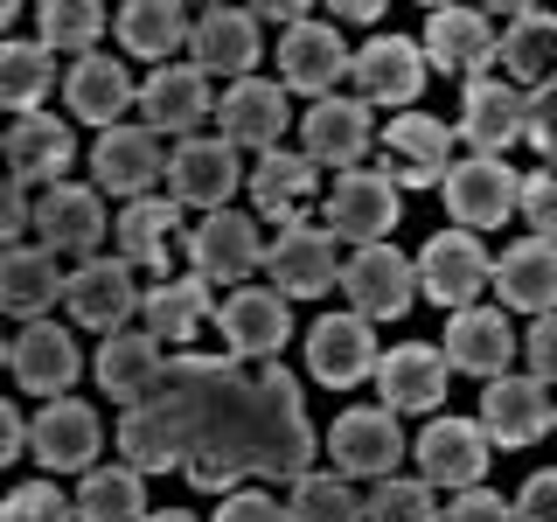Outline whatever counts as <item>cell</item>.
<instances>
[{
	"mask_svg": "<svg viewBox=\"0 0 557 522\" xmlns=\"http://www.w3.org/2000/svg\"><path fill=\"white\" fill-rule=\"evenodd\" d=\"M63 286L70 278L57 272V251H49V244H14V251L0 258V307H8L22 327L42 321V313L63 300Z\"/></svg>",
	"mask_w": 557,
	"mask_h": 522,
	"instance_id": "cell-35",
	"label": "cell"
},
{
	"mask_svg": "<svg viewBox=\"0 0 557 522\" xmlns=\"http://www.w3.org/2000/svg\"><path fill=\"white\" fill-rule=\"evenodd\" d=\"M530 147L544 153V161H557V84L530 91Z\"/></svg>",
	"mask_w": 557,
	"mask_h": 522,
	"instance_id": "cell-50",
	"label": "cell"
},
{
	"mask_svg": "<svg viewBox=\"0 0 557 522\" xmlns=\"http://www.w3.org/2000/svg\"><path fill=\"white\" fill-rule=\"evenodd\" d=\"M516 522H557V467H536L516 495Z\"/></svg>",
	"mask_w": 557,
	"mask_h": 522,
	"instance_id": "cell-48",
	"label": "cell"
},
{
	"mask_svg": "<svg viewBox=\"0 0 557 522\" xmlns=\"http://www.w3.org/2000/svg\"><path fill=\"white\" fill-rule=\"evenodd\" d=\"M209 293H216V286L196 278V272H188V278H161V286L147 293V307H139V313H147V335H161L174 348L196 341L202 321H216V300H209Z\"/></svg>",
	"mask_w": 557,
	"mask_h": 522,
	"instance_id": "cell-39",
	"label": "cell"
},
{
	"mask_svg": "<svg viewBox=\"0 0 557 522\" xmlns=\"http://www.w3.org/2000/svg\"><path fill=\"white\" fill-rule=\"evenodd\" d=\"M63 307H70V321L91 327V335H126V321L147 307V293L133 286V265H126V258H104L98 251V258H84V265L70 272Z\"/></svg>",
	"mask_w": 557,
	"mask_h": 522,
	"instance_id": "cell-7",
	"label": "cell"
},
{
	"mask_svg": "<svg viewBox=\"0 0 557 522\" xmlns=\"http://www.w3.org/2000/svg\"><path fill=\"white\" fill-rule=\"evenodd\" d=\"M440 522H516V501H502L495 487H467V495L446 501Z\"/></svg>",
	"mask_w": 557,
	"mask_h": 522,
	"instance_id": "cell-47",
	"label": "cell"
},
{
	"mask_svg": "<svg viewBox=\"0 0 557 522\" xmlns=\"http://www.w3.org/2000/svg\"><path fill=\"white\" fill-rule=\"evenodd\" d=\"M376 147H383V174H391L397 188H440L453 174L460 133H446V119H432V112H397Z\"/></svg>",
	"mask_w": 557,
	"mask_h": 522,
	"instance_id": "cell-9",
	"label": "cell"
},
{
	"mask_svg": "<svg viewBox=\"0 0 557 522\" xmlns=\"http://www.w3.org/2000/svg\"><path fill=\"white\" fill-rule=\"evenodd\" d=\"M348 70H356V57H348L335 22H300V28L278 35V84H286V91L321 104V98H335V84Z\"/></svg>",
	"mask_w": 557,
	"mask_h": 522,
	"instance_id": "cell-18",
	"label": "cell"
},
{
	"mask_svg": "<svg viewBox=\"0 0 557 522\" xmlns=\"http://www.w3.org/2000/svg\"><path fill=\"white\" fill-rule=\"evenodd\" d=\"M522 356H530V376H536V383L550 390V383H557V313H544V321L530 327V341H522Z\"/></svg>",
	"mask_w": 557,
	"mask_h": 522,
	"instance_id": "cell-49",
	"label": "cell"
},
{
	"mask_svg": "<svg viewBox=\"0 0 557 522\" xmlns=\"http://www.w3.org/2000/svg\"><path fill=\"white\" fill-rule=\"evenodd\" d=\"M35 244H49L57 258H98L104 244V196L84 182H57L42 188V202H35Z\"/></svg>",
	"mask_w": 557,
	"mask_h": 522,
	"instance_id": "cell-22",
	"label": "cell"
},
{
	"mask_svg": "<svg viewBox=\"0 0 557 522\" xmlns=\"http://www.w3.org/2000/svg\"><path fill=\"white\" fill-rule=\"evenodd\" d=\"M119 460L139 474L182 467L202 495H237V481L313 474V425L300 383L278 362L174 356L168 383L119 418Z\"/></svg>",
	"mask_w": 557,
	"mask_h": 522,
	"instance_id": "cell-1",
	"label": "cell"
},
{
	"mask_svg": "<svg viewBox=\"0 0 557 522\" xmlns=\"http://www.w3.org/2000/svg\"><path fill=\"white\" fill-rule=\"evenodd\" d=\"M495 293L509 313H557V244L550 237H522L495 258Z\"/></svg>",
	"mask_w": 557,
	"mask_h": 522,
	"instance_id": "cell-32",
	"label": "cell"
},
{
	"mask_svg": "<svg viewBox=\"0 0 557 522\" xmlns=\"http://www.w3.org/2000/svg\"><path fill=\"white\" fill-rule=\"evenodd\" d=\"M35 22H42V35H35L42 49H57V57H77V63H84V57H98V35H104V22H112V14L91 8V0H49Z\"/></svg>",
	"mask_w": 557,
	"mask_h": 522,
	"instance_id": "cell-42",
	"label": "cell"
},
{
	"mask_svg": "<svg viewBox=\"0 0 557 522\" xmlns=\"http://www.w3.org/2000/svg\"><path fill=\"white\" fill-rule=\"evenodd\" d=\"M522 216H530V237H550L557 244V161L522 174Z\"/></svg>",
	"mask_w": 557,
	"mask_h": 522,
	"instance_id": "cell-46",
	"label": "cell"
},
{
	"mask_svg": "<svg viewBox=\"0 0 557 522\" xmlns=\"http://www.w3.org/2000/svg\"><path fill=\"white\" fill-rule=\"evenodd\" d=\"M216 126H223V139H231L237 153H278V133L293 126V112H286V84H272V77H244V84H231L223 91V104H216Z\"/></svg>",
	"mask_w": 557,
	"mask_h": 522,
	"instance_id": "cell-25",
	"label": "cell"
},
{
	"mask_svg": "<svg viewBox=\"0 0 557 522\" xmlns=\"http://www.w3.org/2000/svg\"><path fill=\"white\" fill-rule=\"evenodd\" d=\"M481 286H495V258H487V244L474 231H440L418 251V293L440 307H474Z\"/></svg>",
	"mask_w": 557,
	"mask_h": 522,
	"instance_id": "cell-10",
	"label": "cell"
},
{
	"mask_svg": "<svg viewBox=\"0 0 557 522\" xmlns=\"http://www.w3.org/2000/svg\"><path fill=\"white\" fill-rule=\"evenodd\" d=\"M327 460H335L342 481H391V467L405 460V432H397V411L362 405L342 411L335 432H327Z\"/></svg>",
	"mask_w": 557,
	"mask_h": 522,
	"instance_id": "cell-16",
	"label": "cell"
},
{
	"mask_svg": "<svg viewBox=\"0 0 557 522\" xmlns=\"http://www.w3.org/2000/svg\"><path fill=\"white\" fill-rule=\"evenodd\" d=\"M182 251H188V272L209 278V286H251V272L265 265V251L272 244L258 237V223L244 216V209H216V216H202L196 231L182 237Z\"/></svg>",
	"mask_w": 557,
	"mask_h": 522,
	"instance_id": "cell-2",
	"label": "cell"
},
{
	"mask_svg": "<svg viewBox=\"0 0 557 522\" xmlns=\"http://www.w3.org/2000/svg\"><path fill=\"white\" fill-rule=\"evenodd\" d=\"M425 42H411V35H370V42L356 49V98L370 104H391V112H418V91H425Z\"/></svg>",
	"mask_w": 557,
	"mask_h": 522,
	"instance_id": "cell-8",
	"label": "cell"
},
{
	"mask_svg": "<svg viewBox=\"0 0 557 522\" xmlns=\"http://www.w3.org/2000/svg\"><path fill=\"white\" fill-rule=\"evenodd\" d=\"M425 63L474 84L502 63V28L481 8H432L425 14Z\"/></svg>",
	"mask_w": 557,
	"mask_h": 522,
	"instance_id": "cell-17",
	"label": "cell"
},
{
	"mask_svg": "<svg viewBox=\"0 0 557 522\" xmlns=\"http://www.w3.org/2000/svg\"><path fill=\"white\" fill-rule=\"evenodd\" d=\"M342 300L348 313H362V321H397V313H411L418 300V265L397 244H356L342 265Z\"/></svg>",
	"mask_w": 557,
	"mask_h": 522,
	"instance_id": "cell-3",
	"label": "cell"
},
{
	"mask_svg": "<svg viewBox=\"0 0 557 522\" xmlns=\"http://www.w3.org/2000/svg\"><path fill=\"white\" fill-rule=\"evenodd\" d=\"M8 370H14V383H22L28 397H70L84 356L57 321H28L22 335H14V348H8Z\"/></svg>",
	"mask_w": 557,
	"mask_h": 522,
	"instance_id": "cell-31",
	"label": "cell"
},
{
	"mask_svg": "<svg viewBox=\"0 0 557 522\" xmlns=\"http://www.w3.org/2000/svg\"><path fill=\"white\" fill-rule=\"evenodd\" d=\"M321 216H327V231L348 237V244H383L397 231V216H405V196H397V182L383 167H356V174H335V182H327Z\"/></svg>",
	"mask_w": 557,
	"mask_h": 522,
	"instance_id": "cell-5",
	"label": "cell"
},
{
	"mask_svg": "<svg viewBox=\"0 0 557 522\" xmlns=\"http://www.w3.org/2000/svg\"><path fill=\"white\" fill-rule=\"evenodd\" d=\"M0 522H77V501H70L57 481H22L0 501Z\"/></svg>",
	"mask_w": 557,
	"mask_h": 522,
	"instance_id": "cell-45",
	"label": "cell"
},
{
	"mask_svg": "<svg viewBox=\"0 0 557 522\" xmlns=\"http://www.w3.org/2000/svg\"><path fill=\"white\" fill-rule=\"evenodd\" d=\"M216 522H286V509L272 495H258V487H237V495H223Z\"/></svg>",
	"mask_w": 557,
	"mask_h": 522,
	"instance_id": "cell-51",
	"label": "cell"
},
{
	"mask_svg": "<svg viewBox=\"0 0 557 522\" xmlns=\"http://www.w3.org/2000/svg\"><path fill=\"white\" fill-rule=\"evenodd\" d=\"M104 452V418L84 397H49V411H35V439L28 460L49 474H91Z\"/></svg>",
	"mask_w": 557,
	"mask_h": 522,
	"instance_id": "cell-13",
	"label": "cell"
},
{
	"mask_svg": "<svg viewBox=\"0 0 557 522\" xmlns=\"http://www.w3.org/2000/svg\"><path fill=\"white\" fill-rule=\"evenodd\" d=\"M258 22H286V28H300V22H307V8H300V0H286V8H258Z\"/></svg>",
	"mask_w": 557,
	"mask_h": 522,
	"instance_id": "cell-54",
	"label": "cell"
},
{
	"mask_svg": "<svg viewBox=\"0 0 557 522\" xmlns=\"http://www.w3.org/2000/svg\"><path fill=\"white\" fill-rule=\"evenodd\" d=\"M112 28H119V42L153 70H168L174 49L196 42V22H188V8H174V0H126V8L112 14Z\"/></svg>",
	"mask_w": 557,
	"mask_h": 522,
	"instance_id": "cell-36",
	"label": "cell"
},
{
	"mask_svg": "<svg viewBox=\"0 0 557 522\" xmlns=\"http://www.w3.org/2000/svg\"><path fill=\"white\" fill-rule=\"evenodd\" d=\"M70 161H77V139H70V126L57 112H28V119L8 126V174L22 188H35V182L57 188L70 174Z\"/></svg>",
	"mask_w": 557,
	"mask_h": 522,
	"instance_id": "cell-34",
	"label": "cell"
},
{
	"mask_svg": "<svg viewBox=\"0 0 557 522\" xmlns=\"http://www.w3.org/2000/svg\"><path fill=\"white\" fill-rule=\"evenodd\" d=\"M376 139L383 133H376V119H370L362 98H321V104H307V119H300V153L313 167H335V174H356L370 161Z\"/></svg>",
	"mask_w": 557,
	"mask_h": 522,
	"instance_id": "cell-11",
	"label": "cell"
},
{
	"mask_svg": "<svg viewBox=\"0 0 557 522\" xmlns=\"http://www.w3.org/2000/svg\"><path fill=\"white\" fill-rule=\"evenodd\" d=\"M286 522H370V501H356L342 474H300L286 495Z\"/></svg>",
	"mask_w": 557,
	"mask_h": 522,
	"instance_id": "cell-43",
	"label": "cell"
},
{
	"mask_svg": "<svg viewBox=\"0 0 557 522\" xmlns=\"http://www.w3.org/2000/svg\"><path fill=\"white\" fill-rule=\"evenodd\" d=\"M446 383H453V362H446V348H432V341H397L391 356L376 362L383 411H440Z\"/></svg>",
	"mask_w": 557,
	"mask_h": 522,
	"instance_id": "cell-28",
	"label": "cell"
},
{
	"mask_svg": "<svg viewBox=\"0 0 557 522\" xmlns=\"http://www.w3.org/2000/svg\"><path fill=\"white\" fill-rule=\"evenodd\" d=\"M28 231H35V202H28V188L14 182V188H8V202H0V237H8V244H22Z\"/></svg>",
	"mask_w": 557,
	"mask_h": 522,
	"instance_id": "cell-52",
	"label": "cell"
},
{
	"mask_svg": "<svg viewBox=\"0 0 557 522\" xmlns=\"http://www.w3.org/2000/svg\"><path fill=\"white\" fill-rule=\"evenodd\" d=\"M63 104H70V119H84V126L112 133V126H126V104H139V84H133V70L119 63V57H104V49H98V57L70 63Z\"/></svg>",
	"mask_w": 557,
	"mask_h": 522,
	"instance_id": "cell-29",
	"label": "cell"
},
{
	"mask_svg": "<svg viewBox=\"0 0 557 522\" xmlns=\"http://www.w3.org/2000/svg\"><path fill=\"white\" fill-rule=\"evenodd\" d=\"M481 432H487V446H502V452L536 446L544 432H557L550 390H544L536 376H495V383L481 390Z\"/></svg>",
	"mask_w": 557,
	"mask_h": 522,
	"instance_id": "cell-19",
	"label": "cell"
},
{
	"mask_svg": "<svg viewBox=\"0 0 557 522\" xmlns=\"http://www.w3.org/2000/svg\"><path fill=\"white\" fill-rule=\"evenodd\" d=\"M313 196H327L321 188V167L307 161V153H265V161L251 167V202H258V216L278 223V231H293V223H307V202Z\"/></svg>",
	"mask_w": 557,
	"mask_h": 522,
	"instance_id": "cell-33",
	"label": "cell"
},
{
	"mask_svg": "<svg viewBox=\"0 0 557 522\" xmlns=\"http://www.w3.org/2000/svg\"><path fill=\"white\" fill-rule=\"evenodd\" d=\"M188 63L209 70V77L244 84L258 70V8H202L196 14V42H188Z\"/></svg>",
	"mask_w": 557,
	"mask_h": 522,
	"instance_id": "cell-30",
	"label": "cell"
},
{
	"mask_svg": "<svg viewBox=\"0 0 557 522\" xmlns=\"http://www.w3.org/2000/svg\"><path fill=\"white\" fill-rule=\"evenodd\" d=\"M342 265L348 258L335 251V231H327V223H293V231H278V244L265 251V272H272V286L286 293V300H321V293H335Z\"/></svg>",
	"mask_w": 557,
	"mask_h": 522,
	"instance_id": "cell-14",
	"label": "cell"
},
{
	"mask_svg": "<svg viewBox=\"0 0 557 522\" xmlns=\"http://www.w3.org/2000/svg\"><path fill=\"white\" fill-rule=\"evenodd\" d=\"M502 70L522 91H544L557 84V14L550 8H509V28H502Z\"/></svg>",
	"mask_w": 557,
	"mask_h": 522,
	"instance_id": "cell-37",
	"label": "cell"
},
{
	"mask_svg": "<svg viewBox=\"0 0 557 522\" xmlns=\"http://www.w3.org/2000/svg\"><path fill=\"white\" fill-rule=\"evenodd\" d=\"M487 432H481V418H432L425 432H418V446H411V460H418V481H432V487H446V495H467V487H481L487 474Z\"/></svg>",
	"mask_w": 557,
	"mask_h": 522,
	"instance_id": "cell-15",
	"label": "cell"
},
{
	"mask_svg": "<svg viewBox=\"0 0 557 522\" xmlns=\"http://www.w3.org/2000/svg\"><path fill=\"white\" fill-rule=\"evenodd\" d=\"M147 522H202V515H188V509H161V515H147Z\"/></svg>",
	"mask_w": 557,
	"mask_h": 522,
	"instance_id": "cell-56",
	"label": "cell"
},
{
	"mask_svg": "<svg viewBox=\"0 0 557 522\" xmlns=\"http://www.w3.org/2000/svg\"><path fill=\"white\" fill-rule=\"evenodd\" d=\"M147 474L139 467H91L77 487V522H147Z\"/></svg>",
	"mask_w": 557,
	"mask_h": 522,
	"instance_id": "cell-40",
	"label": "cell"
},
{
	"mask_svg": "<svg viewBox=\"0 0 557 522\" xmlns=\"http://www.w3.org/2000/svg\"><path fill=\"white\" fill-rule=\"evenodd\" d=\"M440 196L453 209V231H502V223L522 209V174H509V161H481V153H467V161H453V174L440 182Z\"/></svg>",
	"mask_w": 557,
	"mask_h": 522,
	"instance_id": "cell-6",
	"label": "cell"
},
{
	"mask_svg": "<svg viewBox=\"0 0 557 522\" xmlns=\"http://www.w3.org/2000/svg\"><path fill=\"white\" fill-rule=\"evenodd\" d=\"M440 348H446L453 376H481V383L509 376V362L522 356L516 327H509V313H502V307H460V313H446V341Z\"/></svg>",
	"mask_w": 557,
	"mask_h": 522,
	"instance_id": "cell-23",
	"label": "cell"
},
{
	"mask_svg": "<svg viewBox=\"0 0 557 522\" xmlns=\"http://www.w3.org/2000/svg\"><path fill=\"white\" fill-rule=\"evenodd\" d=\"M112 237H119V258H126V265H147V272L168 278V251H174V237H182V202L174 196L126 202L119 223H112Z\"/></svg>",
	"mask_w": 557,
	"mask_h": 522,
	"instance_id": "cell-38",
	"label": "cell"
},
{
	"mask_svg": "<svg viewBox=\"0 0 557 522\" xmlns=\"http://www.w3.org/2000/svg\"><path fill=\"white\" fill-rule=\"evenodd\" d=\"M168 341L161 335H147V327H126V335H104V348H98V383H104V397L112 405H147L153 390L168 383Z\"/></svg>",
	"mask_w": 557,
	"mask_h": 522,
	"instance_id": "cell-26",
	"label": "cell"
},
{
	"mask_svg": "<svg viewBox=\"0 0 557 522\" xmlns=\"http://www.w3.org/2000/svg\"><path fill=\"white\" fill-rule=\"evenodd\" d=\"M216 327H223V348H231L237 362H265L293 335V307H286L278 286H237L231 300L216 307Z\"/></svg>",
	"mask_w": 557,
	"mask_h": 522,
	"instance_id": "cell-21",
	"label": "cell"
},
{
	"mask_svg": "<svg viewBox=\"0 0 557 522\" xmlns=\"http://www.w3.org/2000/svg\"><path fill=\"white\" fill-rule=\"evenodd\" d=\"M216 91H209V70L196 63H168V70H153L147 84H139V119H147L153 133H182V139H196V126L209 112H216Z\"/></svg>",
	"mask_w": 557,
	"mask_h": 522,
	"instance_id": "cell-27",
	"label": "cell"
},
{
	"mask_svg": "<svg viewBox=\"0 0 557 522\" xmlns=\"http://www.w3.org/2000/svg\"><path fill=\"white\" fill-rule=\"evenodd\" d=\"M440 487L432 481H376V495H370V522H440Z\"/></svg>",
	"mask_w": 557,
	"mask_h": 522,
	"instance_id": "cell-44",
	"label": "cell"
},
{
	"mask_svg": "<svg viewBox=\"0 0 557 522\" xmlns=\"http://www.w3.org/2000/svg\"><path fill=\"white\" fill-rule=\"evenodd\" d=\"M161 174H168V147H161V133H153V126H112V133H98V147H91V188H112V196L139 202Z\"/></svg>",
	"mask_w": 557,
	"mask_h": 522,
	"instance_id": "cell-24",
	"label": "cell"
},
{
	"mask_svg": "<svg viewBox=\"0 0 557 522\" xmlns=\"http://www.w3.org/2000/svg\"><path fill=\"white\" fill-rule=\"evenodd\" d=\"M376 14H383L376 0H348V8H335V22H376Z\"/></svg>",
	"mask_w": 557,
	"mask_h": 522,
	"instance_id": "cell-55",
	"label": "cell"
},
{
	"mask_svg": "<svg viewBox=\"0 0 557 522\" xmlns=\"http://www.w3.org/2000/svg\"><path fill=\"white\" fill-rule=\"evenodd\" d=\"M49 91H57V49H42V42H8L0 49V104H8L14 119L42 112Z\"/></svg>",
	"mask_w": 557,
	"mask_h": 522,
	"instance_id": "cell-41",
	"label": "cell"
},
{
	"mask_svg": "<svg viewBox=\"0 0 557 522\" xmlns=\"http://www.w3.org/2000/svg\"><path fill=\"white\" fill-rule=\"evenodd\" d=\"M376 362L383 348L362 313H327V321L307 327V376L327 383V390H356L362 376H376Z\"/></svg>",
	"mask_w": 557,
	"mask_h": 522,
	"instance_id": "cell-20",
	"label": "cell"
},
{
	"mask_svg": "<svg viewBox=\"0 0 557 522\" xmlns=\"http://www.w3.org/2000/svg\"><path fill=\"white\" fill-rule=\"evenodd\" d=\"M28 439H35V425H28V418L8 405V411H0V460L14 467V460H22V452H28Z\"/></svg>",
	"mask_w": 557,
	"mask_h": 522,
	"instance_id": "cell-53",
	"label": "cell"
},
{
	"mask_svg": "<svg viewBox=\"0 0 557 522\" xmlns=\"http://www.w3.org/2000/svg\"><path fill=\"white\" fill-rule=\"evenodd\" d=\"M237 188H251L237 174V147L223 133H196V139H174L168 153V196L182 209H202V216H216V209H231Z\"/></svg>",
	"mask_w": 557,
	"mask_h": 522,
	"instance_id": "cell-4",
	"label": "cell"
},
{
	"mask_svg": "<svg viewBox=\"0 0 557 522\" xmlns=\"http://www.w3.org/2000/svg\"><path fill=\"white\" fill-rule=\"evenodd\" d=\"M453 133H460L481 161H502L516 139H530V91H516L509 77H474L460 91V126Z\"/></svg>",
	"mask_w": 557,
	"mask_h": 522,
	"instance_id": "cell-12",
	"label": "cell"
}]
</instances>
